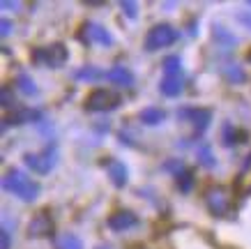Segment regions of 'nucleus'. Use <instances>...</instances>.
Here are the masks:
<instances>
[{"instance_id":"nucleus-1","label":"nucleus","mask_w":251,"mask_h":249,"mask_svg":"<svg viewBox=\"0 0 251 249\" xmlns=\"http://www.w3.org/2000/svg\"><path fill=\"white\" fill-rule=\"evenodd\" d=\"M2 187L16 198H21L23 203H32L39 196V182L25 175L21 168H7L2 175Z\"/></svg>"},{"instance_id":"nucleus-2","label":"nucleus","mask_w":251,"mask_h":249,"mask_svg":"<svg viewBox=\"0 0 251 249\" xmlns=\"http://www.w3.org/2000/svg\"><path fill=\"white\" fill-rule=\"evenodd\" d=\"M120 104H122V95L111 90V88H97L83 102L88 113H108V111H115Z\"/></svg>"},{"instance_id":"nucleus-3","label":"nucleus","mask_w":251,"mask_h":249,"mask_svg":"<svg viewBox=\"0 0 251 249\" xmlns=\"http://www.w3.org/2000/svg\"><path fill=\"white\" fill-rule=\"evenodd\" d=\"M177 30H175L171 23H157V26H152L150 30H148V35H145V51H161V49H168V46H173L175 42H177Z\"/></svg>"},{"instance_id":"nucleus-4","label":"nucleus","mask_w":251,"mask_h":249,"mask_svg":"<svg viewBox=\"0 0 251 249\" xmlns=\"http://www.w3.org/2000/svg\"><path fill=\"white\" fill-rule=\"evenodd\" d=\"M69 53H67V46L65 44H51V46H39V49H32V62L37 65H46V67H62L67 62Z\"/></svg>"},{"instance_id":"nucleus-5","label":"nucleus","mask_w":251,"mask_h":249,"mask_svg":"<svg viewBox=\"0 0 251 249\" xmlns=\"http://www.w3.org/2000/svg\"><path fill=\"white\" fill-rule=\"evenodd\" d=\"M203 201H205V208L214 217H224L230 210V192L226 187H221V185L207 187L205 194H203Z\"/></svg>"},{"instance_id":"nucleus-6","label":"nucleus","mask_w":251,"mask_h":249,"mask_svg":"<svg viewBox=\"0 0 251 249\" xmlns=\"http://www.w3.org/2000/svg\"><path fill=\"white\" fill-rule=\"evenodd\" d=\"M55 157H58L55 145H49L44 152H28V155H23V162H25V166L32 168L37 175H46V173L53 171Z\"/></svg>"},{"instance_id":"nucleus-7","label":"nucleus","mask_w":251,"mask_h":249,"mask_svg":"<svg viewBox=\"0 0 251 249\" xmlns=\"http://www.w3.org/2000/svg\"><path fill=\"white\" fill-rule=\"evenodd\" d=\"M81 37H83L88 44H99V46H111L113 44L111 32H108L101 23H95V21H88V23L81 26Z\"/></svg>"},{"instance_id":"nucleus-8","label":"nucleus","mask_w":251,"mask_h":249,"mask_svg":"<svg viewBox=\"0 0 251 249\" xmlns=\"http://www.w3.org/2000/svg\"><path fill=\"white\" fill-rule=\"evenodd\" d=\"M177 118L180 120H189L196 127V134H203L207 125H210V120H212V111H207V109H180Z\"/></svg>"},{"instance_id":"nucleus-9","label":"nucleus","mask_w":251,"mask_h":249,"mask_svg":"<svg viewBox=\"0 0 251 249\" xmlns=\"http://www.w3.org/2000/svg\"><path fill=\"white\" fill-rule=\"evenodd\" d=\"M106 226L113 233H125V231L138 226V217H136V212H131V210H118L106 219Z\"/></svg>"},{"instance_id":"nucleus-10","label":"nucleus","mask_w":251,"mask_h":249,"mask_svg":"<svg viewBox=\"0 0 251 249\" xmlns=\"http://www.w3.org/2000/svg\"><path fill=\"white\" fill-rule=\"evenodd\" d=\"M51 233H53V219L46 212H39L37 217H32V221L28 224V235L30 238H46Z\"/></svg>"},{"instance_id":"nucleus-11","label":"nucleus","mask_w":251,"mask_h":249,"mask_svg":"<svg viewBox=\"0 0 251 249\" xmlns=\"http://www.w3.org/2000/svg\"><path fill=\"white\" fill-rule=\"evenodd\" d=\"M104 168L108 173V180L113 182L115 187H125L127 185V178H129V171L127 166L118 162V159H104Z\"/></svg>"},{"instance_id":"nucleus-12","label":"nucleus","mask_w":251,"mask_h":249,"mask_svg":"<svg viewBox=\"0 0 251 249\" xmlns=\"http://www.w3.org/2000/svg\"><path fill=\"white\" fill-rule=\"evenodd\" d=\"M39 118H42V113H39V111H35V109H19V111H14V115H5V118H2V132H7L12 125L37 122Z\"/></svg>"},{"instance_id":"nucleus-13","label":"nucleus","mask_w":251,"mask_h":249,"mask_svg":"<svg viewBox=\"0 0 251 249\" xmlns=\"http://www.w3.org/2000/svg\"><path fill=\"white\" fill-rule=\"evenodd\" d=\"M159 90H161V95H166V97H177V95H182V90H184V79L182 76H164L159 83Z\"/></svg>"},{"instance_id":"nucleus-14","label":"nucleus","mask_w":251,"mask_h":249,"mask_svg":"<svg viewBox=\"0 0 251 249\" xmlns=\"http://www.w3.org/2000/svg\"><path fill=\"white\" fill-rule=\"evenodd\" d=\"M138 118H141V122L148 125V127H157L159 122L166 120V111H164V109H157V106H148V109H143V111L138 113Z\"/></svg>"},{"instance_id":"nucleus-15","label":"nucleus","mask_w":251,"mask_h":249,"mask_svg":"<svg viewBox=\"0 0 251 249\" xmlns=\"http://www.w3.org/2000/svg\"><path fill=\"white\" fill-rule=\"evenodd\" d=\"M106 79L111 83H115V85H122V88H127V85H131L134 83V74H131L127 67H113L106 72Z\"/></svg>"},{"instance_id":"nucleus-16","label":"nucleus","mask_w":251,"mask_h":249,"mask_svg":"<svg viewBox=\"0 0 251 249\" xmlns=\"http://www.w3.org/2000/svg\"><path fill=\"white\" fill-rule=\"evenodd\" d=\"M53 247L55 249H83V242L74 233H58V235H53Z\"/></svg>"},{"instance_id":"nucleus-17","label":"nucleus","mask_w":251,"mask_h":249,"mask_svg":"<svg viewBox=\"0 0 251 249\" xmlns=\"http://www.w3.org/2000/svg\"><path fill=\"white\" fill-rule=\"evenodd\" d=\"M212 32H214V35H212L214 42H217V44H224L226 49H233V46L237 44V37H235V35H230V32L226 30V28H221V26H214Z\"/></svg>"},{"instance_id":"nucleus-18","label":"nucleus","mask_w":251,"mask_h":249,"mask_svg":"<svg viewBox=\"0 0 251 249\" xmlns=\"http://www.w3.org/2000/svg\"><path fill=\"white\" fill-rule=\"evenodd\" d=\"M161 67H164V76H182V60H180L177 55L164 58Z\"/></svg>"},{"instance_id":"nucleus-19","label":"nucleus","mask_w":251,"mask_h":249,"mask_svg":"<svg viewBox=\"0 0 251 249\" xmlns=\"http://www.w3.org/2000/svg\"><path fill=\"white\" fill-rule=\"evenodd\" d=\"M16 88H19L23 95H28V97L37 95V83L32 81L28 74H19V76H16Z\"/></svg>"},{"instance_id":"nucleus-20","label":"nucleus","mask_w":251,"mask_h":249,"mask_svg":"<svg viewBox=\"0 0 251 249\" xmlns=\"http://www.w3.org/2000/svg\"><path fill=\"white\" fill-rule=\"evenodd\" d=\"M221 141H224L226 148H233V145L237 143V129L233 127L230 122H226V125L221 127Z\"/></svg>"},{"instance_id":"nucleus-21","label":"nucleus","mask_w":251,"mask_h":249,"mask_svg":"<svg viewBox=\"0 0 251 249\" xmlns=\"http://www.w3.org/2000/svg\"><path fill=\"white\" fill-rule=\"evenodd\" d=\"M198 159H201V164L205 166V168H212V166H214L212 148H210L207 143H201V148H198Z\"/></svg>"},{"instance_id":"nucleus-22","label":"nucleus","mask_w":251,"mask_h":249,"mask_svg":"<svg viewBox=\"0 0 251 249\" xmlns=\"http://www.w3.org/2000/svg\"><path fill=\"white\" fill-rule=\"evenodd\" d=\"M101 76H106V74H101L97 67H83V69H78L76 72L78 81H97V79H101Z\"/></svg>"},{"instance_id":"nucleus-23","label":"nucleus","mask_w":251,"mask_h":249,"mask_svg":"<svg viewBox=\"0 0 251 249\" xmlns=\"http://www.w3.org/2000/svg\"><path fill=\"white\" fill-rule=\"evenodd\" d=\"M224 76H226L228 81H233V83H242L244 79H247V74H244L240 67H235V65H228V67L224 69Z\"/></svg>"},{"instance_id":"nucleus-24","label":"nucleus","mask_w":251,"mask_h":249,"mask_svg":"<svg viewBox=\"0 0 251 249\" xmlns=\"http://www.w3.org/2000/svg\"><path fill=\"white\" fill-rule=\"evenodd\" d=\"M191 187H194V173H191V171H184V173L177 175V189H180V192L187 194Z\"/></svg>"},{"instance_id":"nucleus-25","label":"nucleus","mask_w":251,"mask_h":249,"mask_svg":"<svg viewBox=\"0 0 251 249\" xmlns=\"http://www.w3.org/2000/svg\"><path fill=\"white\" fill-rule=\"evenodd\" d=\"M120 7H122V12H125V16H129L131 21H136L138 19V5L134 2V0H122Z\"/></svg>"},{"instance_id":"nucleus-26","label":"nucleus","mask_w":251,"mask_h":249,"mask_svg":"<svg viewBox=\"0 0 251 249\" xmlns=\"http://www.w3.org/2000/svg\"><path fill=\"white\" fill-rule=\"evenodd\" d=\"M164 171H168V173H175V178L180 173H184L187 171V166L182 164V162H177V159H171L168 164H164Z\"/></svg>"},{"instance_id":"nucleus-27","label":"nucleus","mask_w":251,"mask_h":249,"mask_svg":"<svg viewBox=\"0 0 251 249\" xmlns=\"http://www.w3.org/2000/svg\"><path fill=\"white\" fill-rule=\"evenodd\" d=\"M237 21L242 23L244 28H249V30H251V12H247V9L237 12Z\"/></svg>"},{"instance_id":"nucleus-28","label":"nucleus","mask_w":251,"mask_h":249,"mask_svg":"<svg viewBox=\"0 0 251 249\" xmlns=\"http://www.w3.org/2000/svg\"><path fill=\"white\" fill-rule=\"evenodd\" d=\"M2 106H5V109H16V106L12 104V90H9L7 85L2 88Z\"/></svg>"},{"instance_id":"nucleus-29","label":"nucleus","mask_w":251,"mask_h":249,"mask_svg":"<svg viewBox=\"0 0 251 249\" xmlns=\"http://www.w3.org/2000/svg\"><path fill=\"white\" fill-rule=\"evenodd\" d=\"M0 240H2V249H9L12 238H9V231H7V226H5V224H2V228H0Z\"/></svg>"},{"instance_id":"nucleus-30","label":"nucleus","mask_w":251,"mask_h":249,"mask_svg":"<svg viewBox=\"0 0 251 249\" xmlns=\"http://www.w3.org/2000/svg\"><path fill=\"white\" fill-rule=\"evenodd\" d=\"M9 30H12V21H9V19H2V21H0V35L7 37Z\"/></svg>"},{"instance_id":"nucleus-31","label":"nucleus","mask_w":251,"mask_h":249,"mask_svg":"<svg viewBox=\"0 0 251 249\" xmlns=\"http://www.w3.org/2000/svg\"><path fill=\"white\" fill-rule=\"evenodd\" d=\"M2 7L5 9H19L21 5H19V2H7V0H5V2H2Z\"/></svg>"},{"instance_id":"nucleus-32","label":"nucleus","mask_w":251,"mask_h":249,"mask_svg":"<svg viewBox=\"0 0 251 249\" xmlns=\"http://www.w3.org/2000/svg\"><path fill=\"white\" fill-rule=\"evenodd\" d=\"M97 249H111V247H97Z\"/></svg>"},{"instance_id":"nucleus-33","label":"nucleus","mask_w":251,"mask_h":249,"mask_svg":"<svg viewBox=\"0 0 251 249\" xmlns=\"http://www.w3.org/2000/svg\"><path fill=\"white\" fill-rule=\"evenodd\" d=\"M249 5H251V0H249Z\"/></svg>"}]
</instances>
